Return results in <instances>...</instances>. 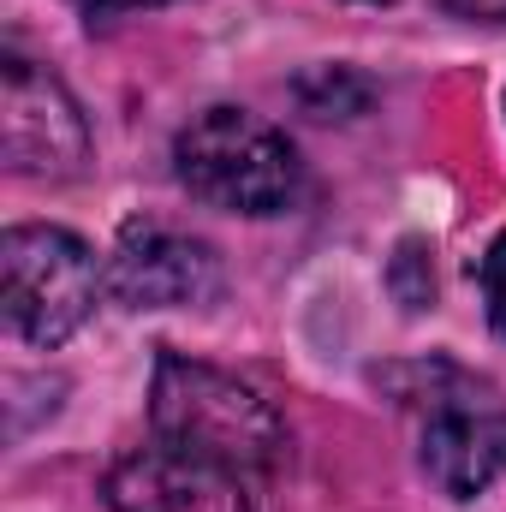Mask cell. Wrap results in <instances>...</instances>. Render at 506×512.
Masks as SVG:
<instances>
[{
  "label": "cell",
  "instance_id": "6da1fadb",
  "mask_svg": "<svg viewBox=\"0 0 506 512\" xmlns=\"http://www.w3.org/2000/svg\"><path fill=\"white\" fill-rule=\"evenodd\" d=\"M149 435L251 477L256 489H268L274 471L286 465V423L274 417V405L239 376L179 358V352H161V364H155Z\"/></svg>",
  "mask_w": 506,
  "mask_h": 512
},
{
  "label": "cell",
  "instance_id": "7a4b0ae2",
  "mask_svg": "<svg viewBox=\"0 0 506 512\" xmlns=\"http://www.w3.org/2000/svg\"><path fill=\"white\" fill-rule=\"evenodd\" d=\"M387 387L405 405L417 429V465L441 495L471 501L506 471V399L489 376L429 358L387 370Z\"/></svg>",
  "mask_w": 506,
  "mask_h": 512
},
{
  "label": "cell",
  "instance_id": "3957f363",
  "mask_svg": "<svg viewBox=\"0 0 506 512\" xmlns=\"http://www.w3.org/2000/svg\"><path fill=\"white\" fill-rule=\"evenodd\" d=\"M173 173L197 203L233 209V215H280L304 185V167L286 131H274L245 108L197 114L173 143Z\"/></svg>",
  "mask_w": 506,
  "mask_h": 512
},
{
  "label": "cell",
  "instance_id": "277c9868",
  "mask_svg": "<svg viewBox=\"0 0 506 512\" xmlns=\"http://www.w3.org/2000/svg\"><path fill=\"white\" fill-rule=\"evenodd\" d=\"M102 292L96 251L66 227H6L0 239V310L30 346L72 340Z\"/></svg>",
  "mask_w": 506,
  "mask_h": 512
},
{
  "label": "cell",
  "instance_id": "5b68a950",
  "mask_svg": "<svg viewBox=\"0 0 506 512\" xmlns=\"http://www.w3.org/2000/svg\"><path fill=\"white\" fill-rule=\"evenodd\" d=\"M0 155L24 179H72L90 161V126L66 84L18 54L0 66Z\"/></svg>",
  "mask_w": 506,
  "mask_h": 512
},
{
  "label": "cell",
  "instance_id": "8992f818",
  "mask_svg": "<svg viewBox=\"0 0 506 512\" xmlns=\"http://www.w3.org/2000/svg\"><path fill=\"white\" fill-rule=\"evenodd\" d=\"M262 489L251 477L185 453L173 441H155L126 453L108 471V507L114 512H256Z\"/></svg>",
  "mask_w": 506,
  "mask_h": 512
},
{
  "label": "cell",
  "instance_id": "52a82bcc",
  "mask_svg": "<svg viewBox=\"0 0 506 512\" xmlns=\"http://www.w3.org/2000/svg\"><path fill=\"white\" fill-rule=\"evenodd\" d=\"M108 286L131 310H179V304H203L221 286V268L203 239H185L155 221H131L114 245Z\"/></svg>",
  "mask_w": 506,
  "mask_h": 512
},
{
  "label": "cell",
  "instance_id": "ba28073f",
  "mask_svg": "<svg viewBox=\"0 0 506 512\" xmlns=\"http://www.w3.org/2000/svg\"><path fill=\"white\" fill-rule=\"evenodd\" d=\"M483 304H489V322L506 334V233L483 256Z\"/></svg>",
  "mask_w": 506,
  "mask_h": 512
},
{
  "label": "cell",
  "instance_id": "9c48e42d",
  "mask_svg": "<svg viewBox=\"0 0 506 512\" xmlns=\"http://www.w3.org/2000/svg\"><path fill=\"white\" fill-rule=\"evenodd\" d=\"M453 18H477V24H506V0H441Z\"/></svg>",
  "mask_w": 506,
  "mask_h": 512
},
{
  "label": "cell",
  "instance_id": "30bf717a",
  "mask_svg": "<svg viewBox=\"0 0 506 512\" xmlns=\"http://www.w3.org/2000/svg\"><path fill=\"white\" fill-rule=\"evenodd\" d=\"M90 18H120V12H143V6H167V0H78Z\"/></svg>",
  "mask_w": 506,
  "mask_h": 512
}]
</instances>
